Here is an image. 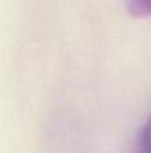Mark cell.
I'll use <instances>...</instances> for the list:
<instances>
[{
  "label": "cell",
  "instance_id": "2",
  "mask_svg": "<svg viewBox=\"0 0 151 153\" xmlns=\"http://www.w3.org/2000/svg\"><path fill=\"white\" fill-rule=\"evenodd\" d=\"M126 9L133 16L151 18V0H126Z\"/></svg>",
  "mask_w": 151,
  "mask_h": 153
},
{
  "label": "cell",
  "instance_id": "1",
  "mask_svg": "<svg viewBox=\"0 0 151 153\" xmlns=\"http://www.w3.org/2000/svg\"><path fill=\"white\" fill-rule=\"evenodd\" d=\"M135 153H151V114L148 116V119L144 121V125L141 128Z\"/></svg>",
  "mask_w": 151,
  "mask_h": 153
}]
</instances>
